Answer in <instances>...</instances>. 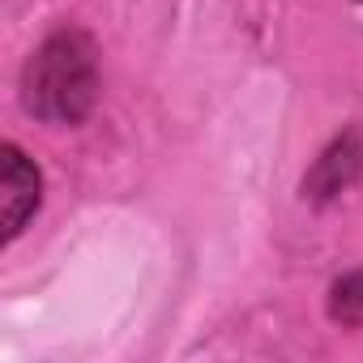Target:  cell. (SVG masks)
<instances>
[{
	"label": "cell",
	"instance_id": "cell-1",
	"mask_svg": "<svg viewBox=\"0 0 363 363\" xmlns=\"http://www.w3.org/2000/svg\"><path fill=\"white\" fill-rule=\"evenodd\" d=\"M99 94L94 43L82 30H56L22 73L26 107L48 124H77Z\"/></svg>",
	"mask_w": 363,
	"mask_h": 363
},
{
	"label": "cell",
	"instance_id": "cell-2",
	"mask_svg": "<svg viewBox=\"0 0 363 363\" xmlns=\"http://www.w3.org/2000/svg\"><path fill=\"white\" fill-rule=\"evenodd\" d=\"M0 162H5V240H13L26 218L39 210V171L26 162V154L18 145H5L0 150Z\"/></svg>",
	"mask_w": 363,
	"mask_h": 363
},
{
	"label": "cell",
	"instance_id": "cell-3",
	"mask_svg": "<svg viewBox=\"0 0 363 363\" xmlns=\"http://www.w3.org/2000/svg\"><path fill=\"white\" fill-rule=\"evenodd\" d=\"M329 312H333V320H342V325H363V274H350V278H342V282L333 286Z\"/></svg>",
	"mask_w": 363,
	"mask_h": 363
}]
</instances>
